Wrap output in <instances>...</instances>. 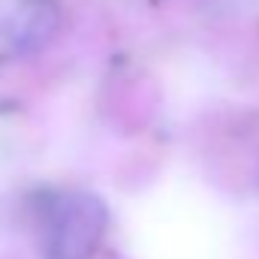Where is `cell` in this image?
<instances>
[{"label": "cell", "instance_id": "cell-1", "mask_svg": "<svg viewBox=\"0 0 259 259\" xmlns=\"http://www.w3.org/2000/svg\"><path fill=\"white\" fill-rule=\"evenodd\" d=\"M109 223V208L88 190L52 193L39 208V250L46 259H91Z\"/></svg>", "mask_w": 259, "mask_h": 259}, {"label": "cell", "instance_id": "cell-2", "mask_svg": "<svg viewBox=\"0 0 259 259\" xmlns=\"http://www.w3.org/2000/svg\"><path fill=\"white\" fill-rule=\"evenodd\" d=\"M61 27L55 0H6L0 6V61L42 52Z\"/></svg>", "mask_w": 259, "mask_h": 259}]
</instances>
